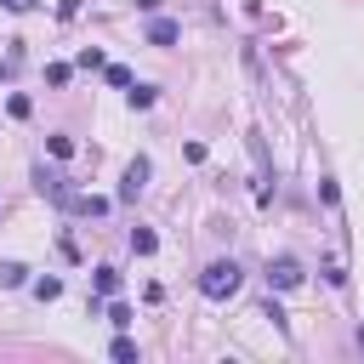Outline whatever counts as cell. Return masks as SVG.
I'll return each instance as SVG.
<instances>
[{
  "instance_id": "cell-1",
  "label": "cell",
  "mask_w": 364,
  "mask_h": 364,
  "mask_svg": "<svg viewBox=\"0 0 364 364\" xmlns=\"http://www.w3.org/2000/svg\"><path fill=\"white\" fill-rule=\"evenodd\" d=\"M239 284H245V273H239V262H233V256H228V262H210V267L199 273V290H205L210 301H228Z\"/></svg>"
},
{
  "instance_id": "cell-2",
  "label": "cell",
  "mask_w": 364,
  "mask_h": 364,
  "mask_svg": "<svg viewBox=\"0 0 364 364\" xmlns=\"http://www.w3.org/2000/svg\"><path fill=\"white\" fill-rule=\"evenodd\" d=\"M267 284H273V290H296V284H301V262H296V256H273V262H267Z\"/></svg>"
},
{
  "instance_id": "cell-3",
  "label": "cell",
  "mask_w": 364,
  "mask_h": 364,
  "mask_svg": "<svg viewBox=\"0 0 364 364\" xmlns=\"http://www.w3.org/2000/svg\"><path fill=\"white\" fill-rule=\"evenodd\" d=\"M148 171H154V165H148L142 154H136V159L125 165V182H119V199H125V205H131V199H136V193L148 188Z\"/></svg>"
},
{
  "instance_id": "cell-4",
  "label": "cell",
  "mask_w": 364,
  "mask_h": 364,
  "mask_svg": "<svg viewBox=\"0 0 364 364\" xmlns=\"http://www.w3.org/2000/svg\"><path fill=\"white\" fill-rule=\"evenodd\" d=\"M63 205H68V210H80V216H102V210H108V199H97V193H68Z\"/></svg>"
},
{
  "instance_id": "cell-5",
  "label": "cell",
  "mask_w": 364,
  "mask_h": 364,
  "mask_svg": "<svg viewBox=\"0 0 364 364\" xmlns=\"http://www.w3.org/2000/svg\"><path fill=\"white\" fill-rule=\"evenodd\" d=\"M176 34H182V28H176L171 17H154V23H148V46H171Z\"/></svg>"
},
{
  "instance_id": "cell-6",
  "label": "cell",
  "mask_w": 364,
  "mask_h": 364,
  "mask_svg": "<svg viewBox=\"0 0 364 364\" xmlns=\"http://www.w3.org/2000/svg\"><path fill=\"white\" fill-rule=\"evenodd\" d=\"M131 250H136V256H154V250H159V233H154V228H131Z\"/></svg>"
},
{
  "instance_id": "cell-7",
  "label": "cell",
  "mask_w": 364,
  "mask_h": 364,
  "mask_svg": "<svg viewBox=\"0 0 364 364\" xmlns=\"http://www.w3.org/2000/svg\"><path fill=\"white\" fill-rule=\"evenodd\" d=\"M102 74H108V85H119V91H131V68H125V63H102Z\"/></svg>"
},
{
  "instance_id": "cell-8",
  "label": "cell",
  "mask_w": 364,
  "mask_h": 364,
  "mask_svg": "<svg viewBox=\"0 0 364 364\" xmlns=\"http://www.w3.org/2000/svg\"><path fill=\"white\" fill-rule=\"evenodd\" d=\"M97 290L114 296V290H119V273H114V267H97Z\"/></svg>"
},
{
  "instance_id": "cell-9",
  "label": "cell",
  "mask_w": 364,
  "mask_h": 364,
  "mask_svg": "<svg viewBox=\"0 0 364 364\" xmlns=\"http://www.w3.org/2000/svg\"><path fill=\"white\" fill-rule=\"evenodd\" d=\"M108 353H114V358H119V364H131V358H136V341H131V336H119V341H114V347H108Z\"/></svg>"
},
{
  "instance_id": "cell-10",
  "label": "cell",
  "mask_w": 364,
  "mask_h": 364,
  "mask_svg": "<svg viewBox=\"0 0 364 364\" xmlns=\"http://www.w3.org/2000/svg\"><path fill=\"white\" fill-rule=\"evenodd\" d=\"M74 63H80V68H102V63H108V57H102V51H97V46H85V51H80V57H74Z\"/></svg>"
},
{
  "instance_id": "cell-11",
  "label": "cell",
  "mask_w": 364,
  "mask_h": 364,
  "mask_svg": "<svg viewBox=\"0 0 364 364\" xmlns=\"http://www.w3.org/2000/svg\"><path fill=\"white\" fill-rule=\"evenodd\" d=\"M23 273H28L23 262H6V267H0V284H23Z\"/></svg>"
},
{
  "instance_id": "cell-12",
  "label": "cell",
  "mask_w": 364,
  "mask_h": 364,
  "mask_svg": "<svg viewBox=\"0 0 364 364\" xmlns=\"http://www.w3.org/2000/svg\"><path fill=\"white\" fill-rule=\"evenodd\" d=\"M34 296H40V301H57V296H63V284H57V279H40V284H34Z\"/></svg>"
},
{
  "instance_id": "cell-13",
  "label": "cell",
  "mask_w": 364,
  "mask_h": 364,
  "mask_svg": "<svg viewBox=\"0 0 364 364\" xmlns=\"http://www.w3.org/2000/svg\"><path fill=\"white\" fill-rule=\"evenodd\" d=\"M108 324H114V330H125V324H131V307H125V301H114V307H108Z\"/></svg>"
},
{
  "instance_id": "cell-14",
  "label": "cell",
  "mask_w": 364,
  "mask_h": 364,
  "mask_svg": "<svg viewBox=\"0 0 364 364\" xmlns=\"http://www.w3.org/2000/svg\"><path fill=\"white\" fill-rule=\"evenodd\" d=\"M131 108H154V85H136L131 91Z\"/></svg>"
},
{
  "instance_id": "cell-15",
  "label": "cell",
  "mask_w": 364,
  "mask_h": 364,
  "mask_svg": "<svg viewBox=\"0 0 364 364\" xmlns=\"http://www.w3.org/2000/svg\"><path fill=\"white\" fill-rule=\"evenodd\" d=\"M46 148H51V154H57V159H68V154H74V136H51V142H46Z\"/></svg>"
},
{
  "instance_id": "cell-16",
  "label": "cell",
  "mask_w": 364,
  "mask_h": 364,
  "mask_svg": "<svg viewBox=\"0 0 364 364\" xmlns=\"http://www.w3.org/2000/svg\"><path fill=\"white\" fill-rule=\"evenodd\" d=\"M324 279H330V284L341 290V284H347V267H341V262H324Z\"/></svg>"
},
{
  "instance_id": "cell-17",
  "label": "cell",
  "mask_w": 364,
  "mask_h": 364,
  "mask_svg": "<svg viewBox=\"0 0 364 364\" xmlns=\"http://www.w3.org/2000/svg\"><path fill=\"white\" fill-rule=\"evenodd\" d=\"M262 318H273V330H284V324H290V318H284V307H279V301H267V307H262Z\"/></svg>"
},
{
  "instance_id": "cell-18",
  "label": "cell",
  "mask_w": 364,
  "mask_h": 364,
  "mask_svg": "<svg viewBox=\"0 0 364 364\" xmlns=\"http://www.w3.org/2000/svg\"><path fill=\"white\" fill-rule=\"evenodd\" d=\"M0 6H6V11H34L40 0H0Z\"/></svg>"
},
{
  "instance_id": "cell-19",
  "label": "cell",
  "mask_w": 364,
  "mask_h": 364,
  "mask_svg": "<svg viewBox=\"0 0 364 364\" xmlns=\"http://www.w3.org/2000/svg\"><path fill=\"white\" fill-rule=\"evenodd\" d=\"M80 11V0H57V17H74Z\"/></svg>"
},
{
  "instance_id": "cell-20",
  "label": "cell",
  "mask_w": 364,
  "mask_h": 364,
  "mask_svg": "<svg viewBox=\"0 0 364 364\" xmlns=\"http://www.w3.org/2000/svg\"><path fill=\"white\" fill-rule=\"evenodd\" d=\"M136 6H142V11H159V0H136Z\"/></svg>"
},
{
  "instance_id": "cell-21",
  "label": "cell",
  "mask_w": 364,
  "mask_h": 364,
  "mask_svg": "<svg viewBox=\"0 0 364 364\" xmlns=\"http://www.w3.org/2000/svg\"><path fill=\"white\" fill-rule=\"evenodd\" d=\"M358 347H364V330H358Z\"/></svg>"
}]
</instances>
